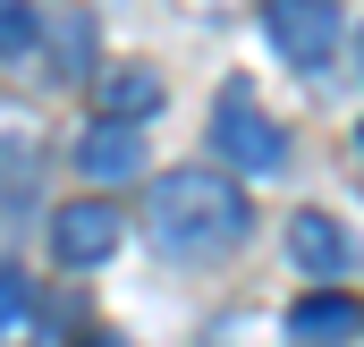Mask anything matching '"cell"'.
<instances>
[{
  "label": "cell",
  "mask_w": 364,
  "mask_h": 347,
  "mask_svg": "<svg viewBox=\"0 0 364 347\" xmlns=\"http://www.w3.org/2000/svg\"><path fill=\"white\" fill-rule=\"evenodd\" d=\"M144 229H153L161 255H229V246H246L255 203L229 170H170V178H153Z\"/></svg>",
  "instance_id": "obj_1"
},
{
  "label": "cell",
  "mask_w": 364,
  "mask_h": 347,
  "mask_svg": "<svg viewBox=\"0 0 364 347\" xmlns=\"http://www.w3.org/2000/svg\"><path fill=\"white\" fill-rule=\"evenodd\" d=\"M212 153H220L229 170H246V178L288 170V136H279L272 110L255 102V85H229L220 102H212Z\"/></svg>",
  "instance_id": "obj_2"
},
{
  "label": "cell",
  "mask_w": 364,
  "mask_h": 347,
  "mask_svg": "<svg viewBox=\"0 0 364 347\" xmlns=\"http://www.w3.org/2000/svg\"><path fill=\"white\" fill-rule=\"evenodd\" d=\"M263 26H272V51L296 68H322L339 51V0H263Z\"/></svg>",
  "instance_id": "obj_3"
},
{
  "label": "cell",
  "mask_w": 364,
  "mask_h": 347,
  "mask_svg": "<svg viewBox=\"0 0 364 347\" xmlns=\"http://www.w3.org/2000/svg\"><path fill=\"white\" fill-rule=\"evenodd\" d=\"M119 237H127V220L110 212V203H68L60 220H51V255L68 262V271H93V262L119 255Z\"/></svg>",
  "instance_id": "obj_4"
},
{
  "label": "cell",
  "mask_w": 364,
  "mask_h": 347,
  "mask_svg": "<svg viewBox=\"0 0 364 347\" xmlns=\"http://www.w3.org/2000/svg\"><path fill=\"white\" fill-rule=\"evenodd\" d=\"M77 170L93 186H127V178L144 170V136L127 127V119H93L85 136H77Z\"/></svg>",
  "instance_id": "obj_5"
},
{
  "label": "cell",
  "mask_w": 364,
  "mask_h": 347,
  "mask_svg": "<svg viewBox=\"0 0 364 347\" xmlns=\"http://www.w3.org/2000/svg\"><path fill=\"white\" fill-rule=\"evenodd\" d=\"M34 17H43L34 43L51 51V68H60V77H85V68H93V17L77 9V0H43Z\"/></svg>",
  "instance_id": "obj_6"
},
{
  "label": "cell",
  "mask_w": 364,
  "mask_h": 347,
  "mask_svg": "<svg viewBox=\"0 0 364 347\" xmlns=\"http://www.w3.org/2000/svg\"><path fill=\"white\" fill-rule=\"evenodd\" d=\"M288 255H296V271L331 279V271H348V229H339L331 212H296V220H288Z\"/></svg>",
  "instance_id": "obj_7"
},
{
  "label": "cell",
  "mask_w": 364,
  "mask_h": 347,
  "mask_svg": "<svg viewBox=\"0 0 364 347\" xmlns=\"http://www.w3.org/2000/svg\"><path fill=\"white\" fill-rule=\"evenodd\" d=\"M356 331H364L356 297H305V305H288V339L296 347H339V339H356Z\"/></svg>",
  "instance_id": "obj_8"
},
{
  "label": "cell",
  "mask_w": 364,
  "mask_h": 347,
  "mask_svg": "<svg viewBox=\"0 0 364 347\" xmlns=\"http://www.w3.org/2000/svg\"><path fill=\"white\" fill-rule=\"evenodd\" d=\"M153 110H161V77H153V68H110V77H102V119H127V127H136V119H153Z\"/></svg>",
  "instance_id": "obj_9"
},
{
  "label": "cell",
  "mask_w": 364,
  "mask_h": 347,
  "mask_svg": "<svg viewBox=\"0 0 364 347\" xmlns=\"http://www.w3.org/2000/svg\"><path fill=\"white\" fill-rule=\"evenodd\" d=\"M26 314H34V279H26L17 262H0V331H17Z\"/></svg>",
  "instance_id": "obj_10"
},
{
  "label": "cell",
  "mask_w": 364,
  "mask_h": 347,
  "mask_svg": "<svg viewBox=\"0 0 364 347\" xmlns=\"http://www.w3.org/2000/svg\"><path fill=\"white\" fill-rule=\"evenodd\" d=\"M34 51V0H0V60Z\"/></svg>",
  "instance_id": "obj_11"
},
{
  "label": "cell",
  "mask_w": 364,
  "mask_h": 347,
  "mask_svg": "<svg viewBox=\"0 0 364 347\" xmlns=\"http://www.w3.org/2000/svg\"><path fill=\"white\" fill-rule=\"evenodd\" d=\"M77 347H127V339H110V331H93V339H77Z\"/></svg>",
  "instance_id": "obj_12"
},
{
  "label": "cell",
  "mask_w": 364,
  "mask_h": 347,
  "mask_svg": "<svg viewBox=\"0 0 364 347\" xmlns=\"http://www.w3.org/2000/svg\"><path fill=\"white\" fill-rule=\"evenodd\" d=\"M356 60H364V43H356Z\"/></svg>",
  "instance_id": "obj_13"
}]
</instances>
